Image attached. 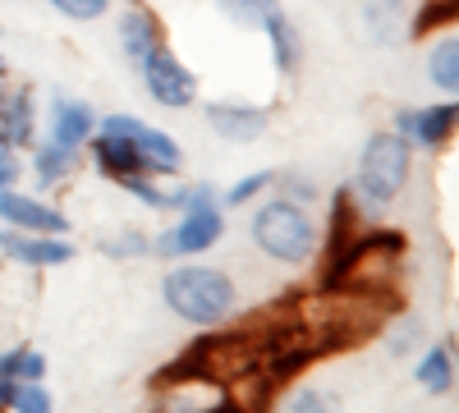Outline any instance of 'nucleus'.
Returning a JSON list of instances; mask_svg holds the SVG:
<instances>
[{
  "label": "nucleus",
  "mask_w": 459,
  "mask_h": 413,
  "mask_svg": "<svg viewBox=\"0 0 459 413\" xmlns=\"http://www.w3.org/2000/svg\"><path fill=\"white\" fill-rule=\"evenodd\" d=\"M395 125L404 129V138L413 142H428V147H441L455 129V101L446 106H428V110H400Z\"/></svg>",
  "instance_id": "obj_9"
},
{
  "label": "nucleus",
  "mask_w": 459,
  "mask_h": 413,
  "mask_svg": "<svg viewBox=\"0 0 459 413\" xmlns=\"http://www.w3.org/2000/svg\"><path fill=\"white\" fill-rule=\"evenodd\" d=\"M5 404H14L19 413H51V395L37 382H5Z\"/></svg>",
  "instance_id": "obj_21"
},
{
  "label": "nucleus",
  "mask_w": 459,
  "mask_h": 413,
  "mask_svg": "<svg viewBox=\"0 0 459 413\" xmlns=\"http://www.w3.org/2000/svg\"><path fill=\"white\" fill-rule=\"evenodd\" d=\"M0 110H5V92H0Z\"/></svg>",
  "instance_id": "obj_33"
},
{
  "label": "nucleus",
  "mask_w": 459,
  "mask_h": 413,
  "mask_svg": "<svg viewBox=\"0 0 459 413\" xmlns=\"http://www.w3.org/2000/svg\"><path fill=\"white\" fill-rule=\"evenodd\" d=\"M281 413H331V409H326V400H322L317 391H294Z\"/></svg>",
  "instance_id": "obj_27"
},
{
  "label": "nucleus",
  "mask_w": 459,
  "mask_h": 413,
  "mask_svg": "<svg viewBox=\"0 0 459 413\" xmlns=\"http://www.w3.org/2000/svg\"><path fill=\"white\" fill-rule=\"evenodd\" d=\"M409 179V142L400 133H372L359 166V198L368 207L391 202Z\"/></svg>",
  "instance_id": "obj_4"
},
{
  "label": "nucleus",
  "mask_w": 459,
  "mask_h": 413,
  "mask_svg": "<svg viewBox=\"0 0 459 413\" xmlns=\"http://www.w3.org/2000/svg\"><path fill=\"white\" fill-rule=\"evenodd\" d=\"M120 42H125L129 60H134V65H143L152 51L161 47V23L152 19L147 10H129V14L120 19Z\"/></svg>",
  "instance_id": "obj_13"
},
{
  "label": "nucleus",
  "mask_w": 459,
  "mask_h": 413,
  "mask_svg": "<svg viewBox=\"0 0 459 413\" xmlns=\"http://www.w3.org/2000/svg\"><path fill=\"white\" fill-rule=\"evenodd\" d=\"M161 294H166L170 313H179L184 322H198V326H212L235 308V285L212 267H175Z\"/></svg>",
  "instance_id": "obj_2"
},
{
  "label": "nucleus",
  "mask_w": 459,
  "mask_h": 413,
  "mask_svg": "<svg viewBox=\"0 0 459 413\" xmlns=\"http://www.w3.org/2000/svg\"><path fill=\"white\" fill-rule=\"evenodd\" d=\"M51 5H56L65 19L92 23V19H101V14H106V5H110V0H51Z\"/></svg>",
  "instance_id": "obj_25"
},
{
  "label": "nucleus",
  "mask_w": 459,
  "mask_h": 413,
  "mask_svg": "<svg viewBox=\"0 0 459 413\" xmlns=\"http://www.w3.org/2000/svg\"><path fill=\"white\" fill-rule=\"evenodd\" d=\"M266 32H272V51H276V65L290 73L294 65H299V42H294V32H290V23H285V14L276 10V14H266V23H262Z\"/></svg>",
  "instance_id": "obj_19"
},
{
  "label": "nucleus",
  "mask_w": 459,
  "mask_h": 413,
  "mask_svg": "<svg viewBox=\"0 0 459 413\" xmlns=\"http://www.w3.org/2000/svg\"><path fill=\"white\" fill-rule=\"evenodd\" d=\"M69 170H74V147H60V142L37 147V184H56Z\"/></svg>",
  "instance_id": "obj_20"
},
{
  "label": "nucleus",
  "mask_w": 459,
  "mask_h": 413,
  "mask_svg": "<svg viewBox=\"0 0 459 413\" xmlns=\"http://www.w3.org/2000/svg\"><path fill=\"white\" fill-rule=\"evenodd\" d=\"M257 354H262V340L244 331H230V335H203L184 349V358H175L157 386H170V382H207V386H230L248 377L257 367Z\"/></svg>",
  "instance_id": "obj_1"
},
{
  "label": "nucleus",
  "mask_w": 459,
  "mask_h": 413,
  "mask_svg": "<svg viewBox=\"0 0 459 413\" xmlns=\"http://www.w3.org/2000/svg\"><path fill=\"white\" fill-rule=\"evenodd\" d=\"M0 161H10V142L5 138H0Z\"/></svg>",
  "instance_id": "obj_31"
},
{
  "label": "nucleus",
  "mask_w": 459,
  "mask_h": 413,
  "mask_svg": "<svg viewBox=\"0 0 459 413\" xmlns=\"http://www.w3.org/2000/svg\"><path fill=\"white\" fill-rule=\"evenodd\" d=\"M0 248H5L14 262H28V267H60V262H69L74 257V248L65 244V239H28V235H19V230H5L0 235Z\"/></svg>",
  "instance_id": "obj_10"
},
{
  "label": "nucleus",
  "mask_w": 459,
  "mask_h": 413,
  "mask_svg": "<svg viewBox=\"0 0 459 413\" xmlns=\"http://www.w3.org/2000/svg\"><path fill=\"white\" fill-rule=\"evenodd\" d=\"M428 73H432V83H437L441 92H455V88H459V42H455V37H446L441 47H432Z\"/></svg>",
  "instance_id": "obj_15"
},
{
  "label": "nucleus",
  "mask_w": 459,
  "mask_h": 413,
  "mask_svg": "<svg viewBox=\"0 0 459 413\" xmlns=\"http://www.w3.org/2000/svg\"><path fill=\"white\" fill-rule=\"evenodd\" d=\"M101 133H129L152 175H175V170H179V147H175V138H166L161 129H152V125H143V120H134V116H110V120L101 125Z\"/></svg>",
  "instance_id": "obj_6"
},
{
  "label": "nucleus",
  "mask_w": 459,
  "mask_h": 413,
  "mask_svg": "<svg viewBox=\"0 0 459 413\" xmlns=\"http://www.w3.org/2000/svg\"><path fill=\"white\" fill-rule=\"evenodd\" d=\"M97 166H101L106 175H115V179L152 175V170H147V161H143V152L134 147V138H129V133H101V138H97Z\"/></svg>",
  "instance_id": "obj_12"
},
{
  "label": "nucleus",
  "mask_w": 459,
  "mask_h": 413,
  "mask_svg": "<svg viewBox=\"0 0 459 413\" xmlns=\"http://www.w3.org/2000/svg\"><path fill=\"white\" fill-rule=\"evenodd\" d=\"M51 129H56V142H60V147L88 142V133H92V110H88V101H56Z\"/></svg>",
  "instance_id": "obj_14"
},
{
  "label": "nucleus",
  "mask_w": 459,
  "mask_h": 413,
  "mask_svg": "<svg viewBox=\"0 0 459 413\" xmlns=\"http://www.w3.org/2000/svg\"><path fill=\"white\" fill-rule=\"evenodd\" d=\"M221 230H225V220H221V211H216L212 202H207V207H194V211H184L179 230L161 235L157 253H170V257H179V253H203V248H212V244L221 239Z\"/></svg>",
  "instance_id": "obj_7"
},
{
  "label": "nucleus",
  "mask_w": 459,
  "mask_h": 413,
  "mask_svg": "<svg viewBox=\"0 0 459 413\" xmlns=\"http://www.w3.org/2000/svg\"><path fill=\"white\" fill-rule=\"evenodd\" d=\"M455 14H459V0H432V5L413 19V37H423V32H432V28H441V23H455Z\"/></svg>",
  "instance_id": "obj_24"
},
{
  "label": "nucleus",
  "mask_w": 459,
  "mask_h": 413,
  "mask_svg": "<svg viewBox=\"0 0 459 413\" xmlns=\"http://www.w3.org/2000/svg\"><path fill=\"white\" fill-rule=\"evenodd\" d=\"M207 125H212L221 138H230V142H253V138L266 129V116H262V110H253V106L216 101V106H207Z\"/></svg>",
  "instance_id": "obj_11"
},
{
  "label": "nucleus",
  "mask_w": 459,
  "mask_h": 413,
  "mask_svg": "<svg viewBox=\"0 0 459 413\" xmlns=\"http://www.w3.org/2000/svg\"><path fill=\"white\" fill-rule=\"evenodd\" d=\"M0 73H5V65H0Z\"/></svg>",
  "instance_id": "obj_34"
},
{
  "label": "nucleus",
  "mask_w": 459,
  "mask_h": 413,
  "mask_svg": "<svg viewBox=\"0 0 459 413\" xmlns=\"http://www.w3.org/2000/svg\"><path fill=\"white\" fill-rule=\"evenodd\" d=\"M450 377H455V358H450V345L432 349V354L423 358V367H418V382H423L432 395L450 391Z\"/></svg>",
  "instance_id": "obj_17"
},
{
  "label": "nucleus",
  "mask_w": 459,
  "mask_h": 413,
  "mask_svg": "<svg viewBox=\"0 0 459 413\" xmlns=\"http://www.w3.org/2000/svg\"><path fill=\"white\" fill-rule=\"evenodd\" d=\"M400 10H404L400 0H368V10H363V14H368V28H372L377 42H395V32H400V28H395L391 19H400Z\"/></svg>",
  "instance_id": "obj_22"
},
{
  "label": "nucleus",
  "mask_w": 459,
  "mask_h": 413,
  "mask_svg": "<svg viewBox=\"0 0 459 413\" xmlns=\"http://www.w3.org/2000/svg\"><path fill=\"white\" fill-rule=\"evenodd\" d=\"M418 335V322H404L400 331H395V340H391V354H409V340Z\"/></svg>",
  "instance_id": "obj_28"
},
{
  "label": "nucleus",
  "mask_w": 459,
  "mask_h": 413,
  "mask_svg": "<svg viewBox=\"0 0 459 413\" xmlns=\"http://www.w3.org/2000/svg\"><path fill=\"white\" fill-rule=\"evenodd\" d=\"M0 220H10L14 230H32V235H65V216L37 198H23L14 189H0Z\"/></svg>",
  "instance_id": "obj_8"
},
{
  "label": "nucleus",
  "mask_w": 459,
  "mask_h": 413,
  "mask_svg": "<svg viewBox=\"0 0 459 413\" xmlns=\"http://www.w3.org/2000/svg\"><path fill=\"white\" fill-rule=\"evenodd\" d=\"M207 413H244V409H239V404H230V400H221V404H212Z\"/></svg>",
  "instance_id": "obj_30"
},
{
  "label": "nucleus",
  "mask_w": 459,
  "mask_h": 413,
  "mask_svg": "<svg viewBox=\"0 0 459 413\" xmlns=\"http://www.w3.org/2000/svg\"><path fill=\"white\" fill-rule=\"evenodd\" d=\"M221 10L235 23H244V28H262L266 14H276L281 5H276V0H221Z\"/></svg>",
  "instance_id": "obj_23"
},
{
  "label": "nucleus",
  "mask_w": 459,
  "mask_h": 413,
  "mask_svg": "<svg viewBox=\"0 0 459 413\" xmlns=\"http://www.w3.org/2000/svg\"><path fill=\"white\" fill-rule=\"evenodd\" d=\"M138 69H143V79H147V92L157 97L161 106H188V101H194V92H198V79L166 47H157Z\"/></svg>",
  "instance_id": "obj_5"
},
{
  "label": "nucleus",
  "mask_w": 459,
  "mask_h": 413,
  "mask_svg": "<svg viewBox=\"0 0 459 413\" xmlns=\"http://www.w3.org/2000/svg\"><path fill=\"white\" fill-rule=\"evenodd\" d=\"M272 179H276L272 170H257V175H248V179H239V184H235V189H230V194H225V202H230V207H239V202H248V198H257V194H262V189H266V184H272Z\"/></svg>",
  "instance_id": "obj_26"
},
{
  "label": "nucleus",
  "mask_w": 459,
  "mask_h": 413,
  "mask_svg": "<svg viewBox=\"0 0 459 413\" xmlns=\"http://www.w3.org/2000/svg\"><path fill=\"white\" fill-rule=\"evenodd\" d=\"M0 120H5V142H10V147L32 138V106H28L23 92H19V97H5V110H0Z\"/></svg>",
  "instance_id": "obj_18"
},
{
  "label": "nucleus",
  "mask_w": 459,
  "mask_h": 413,
  "mask_svg": "<svg viewBox=\"0 0 459 413\" xmlns=\"http://www.w3.org/2000/svg\"><path fill=\"white\" fill-rule=\"evenodd\" d=\"M0 409H5V377H0Z\"/></svg>",
  "instance_id": "obj_32"
},
{
  "label": "nucleus",
  "mask_w": 459,
  "mask_h": 413,
  "mask_svg": "<svg viewBox=\"0 0 459 413\" xmlns=\"http://www.w3.org/2000/svg\"><path fill=\"white\" fill-rule=\"evenodd\" d=\"M253 239L262 253H272L276 262H303L317 244V230L303 207H294L290 198L285 202H266L257 216H253Z\"/></svg>",
  "instance_id": "obj_3"
},
{
  "label": "nucleus",
  "mask_w": 459,
  "mask_h": 413,
  "mask_svg": "<svg viewBox=\"0 0 459 413\" xmlns=\"http://www.w3.org/2000/svg\"><path fill=\"white\" fill-rule=\"evenodd\" d=\"M0 377L5 382H42L47 377V358L37 349H10L0 358Z\"/></svg>",
  "instance_id": "obj_16"
},
{
  "label": "nucleus",
  "mask_w": 459,
  "mask_h": 413,
  "mask_svg": "<svg viewBox=\"0 0 459 413\" xmlns=\"http://www.w3.org/2000/svg\"><path fill=\"white\" fill-rule=\"evenodd\" d=\"M10 184H14V166L0 161V189H10Z\"/></svg>",
  "instance_id": "obj_29"
}]
</instances>
